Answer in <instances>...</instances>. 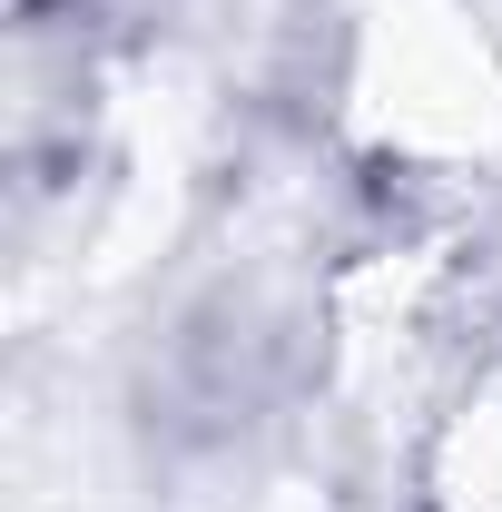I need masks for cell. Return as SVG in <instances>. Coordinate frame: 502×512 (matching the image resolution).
Masks as SVG:
<instances>
[{
    "mask_svg": "<svg viewBox=\"0 0 502 512\" xmlns=\"http://www.w3.org/2000/svg\"><path fill=\"white\" fill-rule=\"evenodd\" d=\"M424 512H502V355L453 394L424 453Z\"/></svg>",
    "mask_w": 502,
    "mask_h": 512,
    "instance_id": "obj_1",
    "label": "cell"
}]
</instances>
